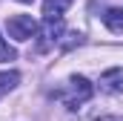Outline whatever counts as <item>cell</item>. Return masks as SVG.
<instances>
[{"label": "cell", "instance_id": "obj_1", "mask_svg": "<svg viewBox=\"0 0 123 121\" xmlns=\"http://www.w3.org/2000/svg\"><path fill=\"white\" fill-rule=\"evenodd\" d=\"M92 92H94L92 84H89L83 75H74V78L69 81V90L63 92L60 98H63V104H66L69 110H74V107H80L83 101H89V98H92Z\"/></svg>", "mask_w": 123, "mask_h": 121}, {"label": "cell", "instance_id": "obj_2", "mask_svg": "<svg viewBox=\"0 0 123 121\" xmlns=\"http://www.w3.org/2000/svg\"><path fill=\"white\" fill-rule=\"evenodd\" d=\"M6 29H9V38H14V40H29L37 32V23L29 15H14V17L6 20Z\"/></svg>", "mask_w": 123, "mask_h": 121}, {"label": "cell", "instance_id": "obj_3", "mask_svg": "<svg viewBox=\"0 0 123 121\" xmlns=\"http://www.w3.org/2000/svg\"><path fill=\"white\" fill-rule=\"evenodd\" d=\"M60 35H63L60 17H46V20H43V29H40V43H37V49H40V52L52 49V46L60 40Z\"/></svg>", "mask_w": 123, "mask_h": 121}, {"label": "cell", "instance_id": "obj_4", "mask_svg": "<svg viewBox=\"0 0 123 121\" xmlns=\"http://www.w3.org/2000/svg\"><path fill=\"white\" fill-rule=\"evenodd\" d=\"M100 90L109 92V95H120V92H123V66L109 69V72L100 75Z\"/></svg>", "mask_w": 123, "mask_h": 121}, {"label": "cell", "instance_id": "obj_5", "mask_svg": "<svg viewBox=\"0 0 123 121\" xmlns=\"http://www.w3.org/2000/svg\"><path fill=\"white\" fill-rule=\"evenodd\" d=\"M103 23L109 26L112 32H117V35H123V9H106L103 12Z\"/></svg>", "mask_w": 123, "mask_h": 121}, {"label": "cell", "instance_id": "obj_6", "mask_svg": "<svg viewBox=\"0 0 123 121\" xmlns=\"http://www.w3.org/2000/svg\"><path fill=\"white\" fill-rule=\"evenodd\" d=\"M74 0H43V15L46 17H60Z\"/></svg>", "mask_w": 123, "mask_h": 121}, {"label": "cell", "instance_id": "obj_7", "mask_svg": "<svg viewBox=\"0 0 123 121\" xmlns=\"http://www.w3.org/2000/svg\"><path fill=\"white\" fill-rule=\"evenodd\" d=\"M17 84H20V72H14V69L0 72V95H6L9 90H14Z\"/></svg>", "mask_w": 123, "mask_h": 121}, {"label": "cell", "instance_id": "obj_8", "mask_svg": "<svg viewBox=\"0 0 123 121\" xmlns=\"http://www.w3.org/2000/svg\"><path fill=\"white\" fill-rule=\"evenodd\" d=\"M14 58H17V52H14V49L0 38V60H14Z\"/></svg>", "mask_w": 123, "mask_h": 121}, {"label": "cell", "instance_id": "obj_9", "mask_svg": "<svg viewBox=\"0 0 123 121\" xmlns=\"http://www.w3.org/2000/svg\"><path fill=\"white\" fill-rule=\"evenodd\" d=\"M103 121H123V118H103Z\"/></svg>", "mask_w": 123, "mask_h": 121}, {"label": "cell", "instance_id": "obj_10", "mask_svg": "<svg viewBox=\"0 0 123 121\" xmlns=\"http://www.w3.org/2000/svg\"><path fill=\"white\" fill-rule=\"evenodd\" d=\"M17 3H31V0H17Z\"/></svg>", "mask_w": 123, "mask_h": 121}]
</instances>
